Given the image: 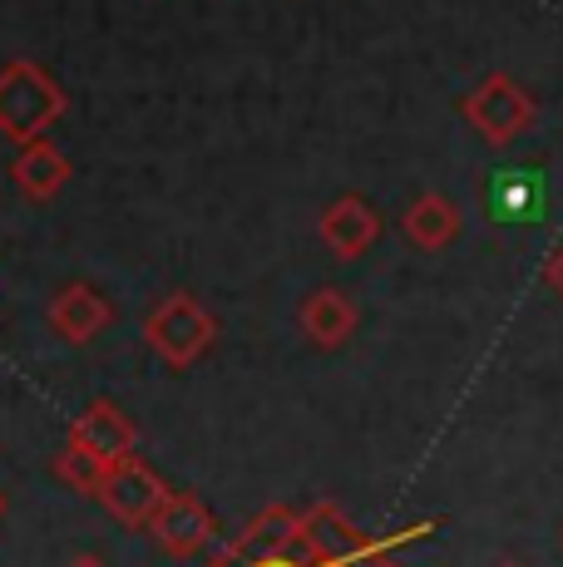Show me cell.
<instances>
[{
	"mask_svg": "<svg viewBox=\"0 0 563 567\" xmlns=\"http://www.w3.org/2000/svg\"><path fill=\"white\" fill-rule=\"evenodd\" d=\"M60 109H64L60 90L35 70V64L16 60L6 74H0V128H6L16 144L40 138L60 118Z\"/></svg>",
	"mask_w": 563,
	"mask_h": 567,
	"instance_id": "1",
	"label": "cell"
},
{
	"mask_svg": "<svg viewBox=\"0 0 563 567\" xmlns=\"http://www.w3.org/2000/svg\"><path fill=\"white\" fill-rule=\"evenodd\" d=\"M144 336H149V346H154L168 365L183 370V365H193L213 346L218 321H213V316L203 311L193 297H168V301H158L154 316L144 321Z\"/></svg>",
	"mask_w": 563,
	"mask_h": 567,
	"instance_id": "2",
	"label": "cell"
},
{
	"mask_svg": "<svg viewBox=\"0 0 563 567\" xmlns=\"http://www.w3.org/2000/svg\"><path fill=\"white\" fill-rule=\"evenodd\" d=\"M168 494H173V488L164 484V478H158L144 460H134V454H129V460L110 464V474H104L94 504L110 508L124 528H149V523L158 518V508H164Z\"/></svg>",
	"mask_w": 563,
	"mask_h": 567,
	"instance_id": "3",
	"label": "cell"
},
{
	"mask_svg": "<svg viewBox=\"0 0 563 567\" xmlns=\"http://www.w3.org/2000/svg\"><path fill=\"white\" fill-rule=\"evenodd\" d=\"M464 118L474 124V134H480L484 144L504 148L534 124V100H529L509 74H490V80H480V90L464 100Z\"/></svg>",
	"mask_w": 563,
	"mask_h": 567,
	"instance_id": "4",
	"label": "cell"
},
{
	"mask_svg": "<svg viewBox=\"0 0 563 567\" xmlns=\"http://www.w3.org/2000/svg\"><path fill=\"white\" fill-rule=\"evenodd\" d=\"M149 533L168 558H203L218 543V523H213L208 504L198 494H168L158 518L149 523Z\"/></svg>",
	"mask_w": 563,
	"mask_h": 567,
	"instance_id": "5",
	"label": "cell"
},
{
	"mask_svg": "<svg viewBox=\"0 0 563 567\" xmlns=\"http://www.w3.org/2000/svg\"><path fill=\"white\" fill-rule=\"evenodd\" d=\"M134 420H129L119 405L110 400H94V405H84V414L74 420L70 430V444H80V450H90L94 460L114 464V460H129L134 454Z\"/></svg>",
	"mask_w": 563,
	"mask_h": 567,
	"instance_id": "6",
	"label": "cell"
},
{
	"mask_svg": "<svg viewBox=\"0 0 563 567\" xmlns=\"http://www.w3.org/2000/svg\"><path fill=\"white\" fill-rule=\"evenodd\" d=\"M110 316H114L110 301H104L100 291L90 287V281H74V287L55 291V301H50L45 321H50V331H55L60 341L84 346V341H94V336L110 326Z\"/></svg>",
	"mask_w": 563,
	"mask_h": 567,
	"instance_id": "7",
	"label": "cell"
},
{
	"mask_svg": "<svg viewBox=\"0 0 563 567\" xmlns=\"http://www.w3.org/2000/svg\"><path fill=\"white\" fill-rule=\"evenodd\" d=\"M376 233H381V217H376L361 198H351V193L321 213V243H327L337 257H361L366 247L376 243Z\"/></svg>",
	"mask_w": 563,
	"mask_h": 567,
	"instance_id": "8",
	"label": "cell"
},
{
	"mask_svg": "<svg viewBox=\"0 0 563 567\" xmlns=\"http://www.w3.org/2000/svg\"><path fill=\"white\" fill-rule=\"evenodd\" d=\"M301 331H307V341L321 346V351H337V346H346V341H351V331H356L351 297H341V291H331V287L311 291V297L301 301Z\"/></svg>",
	"mask_w": 563,
	"mask_h": 567,
	"instance_id": "9",
	"label": "cell"
},
{
	"mask_svg": "<svg viewBox=\"0 0 563 567\" xmlns=\"http://www.w3.org/2000/svg\"><path fill=\"white\" fill-rule=\"evenodd\" d=\"M400 227H406V237L420 252H440V247H450L454 233H460V213H454V203L440 198V193H420V198L406 207Z\"/></svg>",
	"mask_w": 563,
	"mask_h": 567,
	"instance_id": "10",
	"label": "cell"
},
{
	"mask_svg": "<svg viewBox=\"0 0 563 567\" xmlns=\"http://www.w3.org/2000/svg\"><path fill=\"white\" fill-rule=\"evenodd\" d=\"M64 178H70V163L55 144H45V138H30V144H20V158H16V183L25 198L45 203L55 198L64 188Z\"/></svg>",
	"mask_w": 563,
	"mask_h": 567,
	"instance_id": "11",
	"label": "cell"
},
{
	"mask_svg": "<svg viewBox=\"0 0 563 567\" xmlns=\"http://www.w3.org/2000/svg\"><path fill=\"white\" fill-rule=\"evenodd\" d=\"M50 468H55V478H60L64 488H74V494H84V498L100 494L104 474H110V464L94 460V454H90V450H80V444H64Z\"/></svg>",
	"mask_w": 563,
	"mask_h": 567,
	"instance_id": "12",
	"label": "cell"
},
{
	"mask_svg": "<svg viewBox=\"0 0 563 567\" xmlns=\"http://www.w3.org/2000/svg\"><path fill=\"white\" fill-rule=\"evenodd\" d=\"M544 281H549V291L563 301V243L549 252V261H544Z\"/></svg>",
	"mask_w": 563,
	"mask_h": 567,
	"instance_id": "13",
	"label": "cell"
},
{
	"mask_svg": "<svg viewBox=\"0 0 563 567\" xmlns=\"http://www.w3.org/2000/svg\"><path fill=\"white\" fill-rule=\"evenodd\" d=\"M311 567H396L391 553H371V558H337V563H311Z\"/></svg>",
	"mask_w": 563,
	"mask_h": 567,
	"instance_id": "14",
	"label": "cell"
},
{
	"mask_svg": "<svg viewBox=\"0 0 563 567\" xmlns=\"http://www.w3.org/2000/svg\"><path fill=\"white\" fill-rule=\"evenodd\" d=\"M64 567H104L100 558H94V553H80V558H70V563H64Z\"/></svg>",
	"mask_w": 563,
	"mask_h": 567,
	"instance_id": "15",
	"label": "cell"
},
{
	"mask_svg": "<svg viewBox=\"0 0 563 567\" xmlns=\"http://www.w3.org/2000/svg\"><path fill=\"white\" fill-rule=\"evenodd\" d=\"M494 567H524V563H494Z\"/></svg>",
	"mask_w": 563,
	"mask_h": 567,
	"instance_id": "16",
	"label": "cell"
},
{
	"mask_svg": "<svg viewBox=\"0 0 563 567\" xmlns=\"http://www.w3.org/2000/svg\"><path fill=\"white\" fill-rule=\"evenodd\" d=\"M0 514H6V494H0Z\"/></svg>",
	"mask_w": 563,
	"mask_h": 567,
	"instance_id": "17",
	"label": "cell"
}]
</instances>
